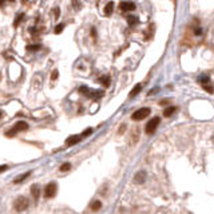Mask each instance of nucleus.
Returning a JSON list of instances; mask_svg holds the SVG:
<instances>
[{"label":"nucleus","mask_w":214,"mask_h":214,"mask_svg":"<svg viewBox=\"0 0 214 214\" xmlns=\"http://www.w3.org/2000/svg\"><path fill=\"white\" fill-rule=\"evenodd\" d=\"M150 108H147V107H142V108H139V110H137L135 112L131 115V119L133 121H142V119H145L146 117H149L150 115Z\"/></svg>","instance_id":"1"},{"label":"nucleus","mask_w":214,"mask_h":214,"mask_svg":"<svg viewBox=\"0 0 214 214\" xmlns=\"http://www.w3.org/2000/svg\"><path fill=\"white\" fill-rule=\"evenodd\" d=\"M27 128H28V124H27L26 122H22V121H20V122H18V123L11 128V130L7 133V137H13L15 134H18L19 131H24V130H27Z\"/></svg>","instance_id":"2"},{"label":"nucleus","mask_w":214,"mask_h":214,"mask_svg":"<svg viewBox=\"0 0 214 214\" xmlns=\"http://www.w3.org/2000/svg\"><path fill=\"white\" fill-rule=\"evenodd\" d=\"M28 205H29V201H28V198H26V197H19L18 200L15 201V203H13V206H15V209H16L18 211L26 210V209L28 207Z\"/></svg>","instance_id":"3"},{"label":"nucleus","mask_w":214,"mask_h":214,"mask_svg":"<svg viewBox=\"0 0 214 214\" xmlns=\"http://www.w3.org/2000/svg\"><path fill=\"white\" fill-rule=\"evenodd\" d=\"M159 122H161V118H159V117L151 118L150 121L147 122V124H146V133L147 134H153L154 131L157 130V127L159 126Z\"/></svg>","instance_id":"4"},{"label":"nucleus","mask_w":214,"mask_h":214,"mask_svg":"<svg viewBox=\"0 0 214 214\" xmlns=\"http://www.w3.org/2000/svg\"><path fill=\"white\" fill-rule=\"evenodd\" d=\"M79 90H81V92H83L84 95H87L88 98H102L103 97V91H91L90 88L86 86H82Z\"/></svg>","instance_id":"5"},{"label":"nucleus","mask_w":214,"mask_h":214,"mask_svg":"<svg viewBox=\"0 0 214 214\" xmlns=\"http://www.w3.org/2000/svg\"><path fill=\"white\" fill-rule=\"evenodd\" d=\"M55 193H56V183H54V182L48 183V185L46 186V189H44V194H46L47 198L54 197L55 196Z\"/></svg>","instance_id":"6"},{"label":"nucleus","mask_w":214,"mask_h":214,"mask_svg":"<svg viewBox=\"0 0 214 214\" xmlns=\"http://www.w3.org/2000/svg\"><path fill=\"white\" fill-rule=\"evenodd\" d=\"M119 8L122 9V11H134L135 9V4L131 3V2H122L121 4H119Z\"/></svg>","instance_id":"7"},{"label":"nucleus","mask_w":214,"mask_h":214,"mask_svg":"<svg viewBox=\"0 0 214 214\" xmlns=\"http://www.w3.org/2000/svg\"><path fill=\"white\" fill-rule=\"evenodd\" d=\"M135 182L137 183H143L145 182V180H146V173L145 171H139V173H137V175H135Z\"/></svg>","instance_id":"8"},{"label":"nucleus","mask_w":214,"mask_h":214,"mask_svg":"<svg viewBox=\"0 0 214 214\" xmlns=\"http://www.w3.org/2000/svg\"><path fill=\"white\" fill-rule=\"evenodd\" d=\"M81 135H72V137H70L68 139H67V145L68 146H72V145H75V143H78L79 141H81Z\"/></svg>","instance_id":"9"},{"label":"nucleus","mask_w":214,"mask_h":214,"mask_svg":"<svg viewBox=\"0 0 214 214\" xmlns=\"http://www.w3.org/2000/svg\"><path fill=\"white\" fill-rule=\"evenodd\" d=\"M31 191H32V196L35 198V201H38L39 194H40V187H39V185H34L32 189H31Z\"/></svg>","instance_id":"10"},{"label":"nucleus","mask_w":214,"mask_h":214,"mask_svg":"<svg viewBox=\"0 0 214 214\" xmlns=\"http://www.w3.org/2000/svg\"><path fill=\"white\" fill-rule=\"evenodd\" d=\"M175 110H177V108L174 107V106H169V107L165 108V111H163V115H165V117H171L173 114L175 112Z\"/></svg>","instance_id":"11"},{"label":"nucleus","mask_w":214,"mask_h":214,"mask_svg":"<svg viewBox=\"0 0 214 214\" xmlns=\"http://www.w3.org/2000/svg\"><path fill=\"white\" fill-rule=\"evenodd\" d=\"M112 11H114V3L112 2H108L107 6H106V8H104V13H106L107 16H110V15L112 13Z\"/></svg>","instance_id":"12"},{"label":"nucleus","mask_w":214,"mask_h":214,"mask_svg":"<svg viewBox=\"0 0 214 214\" xmlns=\"http://www.w3.org/2000/svg\"><path fill=\"white\" fill-rule=\"evenodd\" d=\"M141 90H142V84H137V86H135V87H134L133 90H131V92H130V97H131V98H134L135 95H138V94L141 92Z\"/></svg>","instance_id":"13"},{"label":"nucleus","mask_w":214,"mask_h":214,"mask_svg":"<svg viewBox=\"0 0 214 214\" xmlns=\"http://www.w3.org/2000/svg\"><path fill=\"white\" fill-rule=\"evenodd\" d=\"M202 87H203V90H206L209 94H213V92H214V87H213V84H211L210 82L203 83V84H202Z\"/></svg>","instance_id":"14"},{"label":"nucleus","mask_w":214,"mask_h":214,"mask_svg":"<svg viewBox=\"0 0 214 214\" xmlns=\"http://www.w3.org/2000/svg\"><path fill=\"white\" fill-rule=\"evenodd\" d=\"M138 22H139L138 18H135V16H128V18H127V23H128V26H131V27L137 26Z\"/></svg>","instance_id":"15"},{"label":"nucleus","mask_w":214,"mask_h":214,"mask_svg":"<svg viewBox=\"0 0 214 214\" xmlns=\"http://www.w3.org/2000/svg\"><path fill=\"white\" fill-rule=\"evenodd\" d=\"M99 82H101L103 86H108V84H110V78L106 76V75H104V76H101V78H99Z\"/></svg>","instance_id":"16"},{"label":"nucleus","mask_w":214,"mask_h":214,"mask_svg":"<svg viewBox=\"0 0 214 214\" xmlns=\"http://www.w3.org/2000/svg\"><path fill=\"white\" fill-rule=\"evenodd\" d=\"M29 175V171L28 173H26V174H23V175H19L18 178H15V183H19V182H22V181H24V180H26V178Z\"/></svg>","instance_id":"17"},{"label":"nucleus","mask_w":214,"mask_h":214,"mask_svg":"<svg viewBox=\"0 0 214 214\" xmlns=\"http://www.w3.org/2000/svg\"><path fill=\"white\" fill-rule=\"evenodd\" d=\"M40 48H42L40 44H35V46H28L27 47L28 51H36V50H40Z\"/></svg>","instance_id":"18"},{"label":"nucleus","mask_w":214,"mask_h":214,"mask_svg":"<svg viewBox=\"0 0 214 214\" xmlns=\"http://www.w3.org/2000/svg\"><path fill=\"white\" fill-rule=\"evenodd\" d=\"M63 28H64V24H58V26L55 27V34H60L62 31H63Z\"/></svg>","instance_id":"19"},{"label":"nucleus","mask_w":214,"mask_h":214,"mask_svg":"<svg viewBox=\"0 0 214 214\" xmlns=\"http://www.w3.org/2000/svg\"><path fill=\"white\" fill-rule=\"evenodd\" d=\"M70 169H71V165H70V163H64V165L60 166V170L62 171H68Z\"/></svg>","instance_id":"20"},{"label":"nucleus","mask_w":214,"mask_h":214,"mask_svg":"<svg viewBox=\"0 0 214 214\" xmlns=\"http://www.w3.org/2000/svg\"><path fill=\"white\" fill-rule=\"evenodd\" d=\"M101 206H102V203L99 202V201L94 202V203H92V210H99V209H101Z\"/></svg>","instance_id":"21"},{"label":"nucleus","mask_w":214,"mask_h":214,"mask_svg":"<svg viewBox=\"0 0 214 214\" xmlns=\"http://www.w3.org/2000/svg\"><path fill=\"white\" fill-rule=\"evenodd\" d=\"M23 18H24V15H23V13H22V15H18V16H16V20H15V26H18L19 22H20Z\"/></svg>","instance_id":"22"},{"label":"nucleus","mask_w":214,"mask_h":214,"mask_svg":"<svg viewBox=\"0 0 214 214\" xmlns=\"http://www.w3.org/2000/svg\"><path fill=\"white\" fill-rule=\"evenodd\" d=\"M56 78H58V70H54L52 74H51V79H52V81H55Z\"/></svg>","instance_id":"23"},{"label":"nucleus","mask_w":214,"mask_h":214,"mask_svg":"<svg viewBox=\"0 0 214 214\" xmlns=\"http://www.w3.org/2000/svg\"><path fill=\"white\" fill-rule=\"evenodd\" d=\"M72 4H74V7H76V8L81 7V3H79V0H72Z\"/></svg>","instance_id":"24"},{"label":"nucleus","mask_w":214,"mask_h":214,"mask_svg":"<svg viewBox=\"0 0 214 214\" xmlns=\"http://www.w3.org/2000/svg\"><path fill=\"white\" fill-rule=\"evenodd\" d=\"M91 133H92V130H91V128H88L87 131H84V133H83V135H82V137H87V135H90Z\"/></svg>","instance_id":"25"},{"label":"nucleus","mask_w":214,"mask_h":214,"mask_svg":"<svg viewBox=\"0 0 214 214\" xmlns=\"http://www.w3.org/2000/svg\"><path fill=\"white\" fill-rule=\"evenodd\" d=\"M194 34H196V35H201V34H202V31H201V28H197V29H196V31H194Z\"/></svg>","instance_id":"26"},{"label":"nucleus","mask_w":214,"mask_h":214,"mask_svg":"<svg viewBox=\"0 0 214 214\" xmlns=\"http://www.w3.org/2000/svg\"><path fill=\"white\" fill-rule=\"evenodd\" d=\"M55 15H56V18H58V16H59V9H58V8H56V9H55Z\"/></svg>","instance_id":"27"},{"label":"nucleus","mask_w":214,"mask_h":214,"mask_svg":"<svg viewBox=\"0 0 214 214\" xmlns=\"http://www.w3.org/2000/svg\"><path fill=\"white\" fill-rule=\"evenodd\" d=\"M4 2H6V0H0V3H2V4H4Z\"/></svg>","instance_id":"28"},{"label":"nucleus","mask_w":214,"mask_h":214,"mask_svg":"<svg viewBox=\"0 0 214 214\" xmlns=\"http://www.w3.org/2000/svg\"><path fill=\"white\" fill-rule=\"evenodd\" d=\"M213 139H214V138H213Z\"/></svg>","instance_id":"29"}]
</instances>
